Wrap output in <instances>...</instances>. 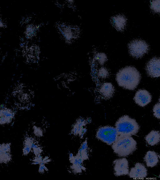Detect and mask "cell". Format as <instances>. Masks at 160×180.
I'll use <instances>...</instances> for the list:
<instances>
[{
    "mask_svg": "<svg viewBox=\"0 0 160 180\" xmlns=\"http://www.w3.org/2000/svg\"><path fill=\"white\" fill-rule=\"evenodd\" d=\"M141 78L139 72L132 66L127 67L121 69L116 76V80L120 86L131 90L137 88Z\"/></svg>",
    "mask_w": 160,
    "mask_h": 180,
    "instance_id": "1",
    "label": "cell"
},
{
    "mask_svg": "<svg viewBox=\"0 0 160 180\" xmlns=\"http://www.w3.org/2000/svg\"><path fill=\"white\" fill-rule=\"evenodd\" d=\"M136 141L131 136L119 135L112 145L114 152L118 156L126 157L135 150Z\"/></svg>",
    "mask_w": 160,
    "mask_h": 180,
    "instance_id": "2",
    "label": "cell"
},
{
    "mask_svg": "<svg viewBox=\"0 0 160 180\" xmlns=\"http://www.w3.org/2000/svg\"><path fill=\"white\" fill-rule=\"evenodd\" d=\"M115 126L119 136H131L137 134L139 129V125L136 120L126 115L120 117Z\"/></svg>",
    "mask_w": 160,
    "mask_h": 180,
    "instance_id": "3",
    "label": "cell"
},
{
    "mask_svg": "<svg viewBox=\"0 0 160 180\" xmlns=\"http://www.w3.org/2000/svg\"><path fill=\"white\" fill-rule=\"evenodd\" d=\"M128 47L130 54L136 58L142 57L149 49L148 44L145 41L139 39L131 41L128 43Z\"/></svg>",
    "mask_w": 160,
    "mask_h": 180,
    "instance_id": "4",
    "label": "cell"
},
{
    "mask_svg": "<svg viewBox=\"0 0 160 180\" xmlns=\"http://www.w3.org/2000/svg\"><path fill=\"white\" fill-rule=\"evenodd\" d=\"M119 135L116 128L106 126L99 128L96 133V137L108 145H112Z\"/></svg>",
    "mask_w": 160,
    "mask_h": 180,
    "instance_id": "5",
    "label": "cell"
},
{
    "mask_svg": "<svg viewBox=\"0 0 160 180\" xmlns=\"http://www.w3.org/2000/svg\"><path fill=\"white\" fill-rule=\"evenodd\" d=\"M145 70L147 74L151 77L160 76V58L153 57L146 63Z\"/></svg>",
    "mask_w": 160,
    "mask_h": 180,
    "instance_id": "6",
    "label": "cell"
},
{
    "mask_svg": "<svg viewBox=\"0 0 160 180\" xmlns=\"http://www.w3.org/2000/svg\"><path fill=\"white\" fill-rule=\"evenodd\" d=\"M115 175L116 176L126 175L128 174V163L125 158L115 160L113 162Z\"/></svg>",
    "mask_w": 160,
    "mask_h": 180,
    "instance_id": "7",
    "label": "cell"
},
{
    "mask_svg": "<svg viewBox=\"0 0 160 180\" xmlns=\"http://www.w3.org/2000/svg\"><path fill=\"white\" fill-rule=\"evenodd\" d=\"M133 99L136 103L143 107L151 102L152 96L146 90L140 89L136 92Z\"/></svg>",
    "mask_w": 160,
    "mask_h": 180,
    "instance_id": "8",
    "label": "cell"
},
{
    "mask_svg": "<svg viewBox=\"0 0 160 180\" xmlns=\"http://www.w3.org/2000/svg\"><path fill=\"white\" fill-rule=\"evenodd\" d=\"M129 175L130 178H144L147 175V170L143 164L137 163L135 167L131 168Z\"/></svg>",
    "mask_w": 160,
    "mask_h": 180,
    "instance_id": "9",
    "label": "cell"
},
{
    "mask_svg": "<svg viewBox=\"0 0 160 180\" xmlns=\"http://www.w3.org/2000/svg\"><path fill=\"white\" fill-rule=\"evenodd\" d=\"M62 31L66 39L69 41L78 38L80 32L78 28L68 26L63 28Z\"/></svg>",
    "mask_w": 160,
    "mask_h": 180,
    "instance_id": "10",
    "label": "cell"
},
{
    "mask_svg": "<svg viewBox=\"0 0 160 180\" xmlns=\"http://www.w3.org/2000/svg\"><path fill=\"white\" fill-rule=\"evenodd\" d=\"M110 22L112 25L118 30L122 31L126 27L127 19L123 15H117L111 18Z\"/></svg>",
    "mask_w": 160,
    "mask_h": 180,
    "instance_id": "11",
    "label": "cell"
},
{
    "mask_svg": "<svg viewBox=\"0 0 160 180\" xmlns=\"http://www.w3.org/2000/svg\"><path fill=\"white\" fill-rule=\"evenodd\" d=\"M114 87L110 82H105L101 86L100 92L102 96L105 99L111 98L114 92Z\"/></svg>",
    "mask_w": 160,
    "mask_h": 180,
    "instance_id": "12",
    "label": "cell"
},
{
    "mask_svg": "<svg viewBox=\"0 0 160 180\" xmlns=\"http://www.w3.org/2000/svg\"><path fill=\"white\" fill-rule=\"evenodd\" d=\"M158 158V155L154 151H148L144 158L147 166L153 167L156 166L159 161Z\"/></svg>",
    "mask_w": 160,
    "mask_h": 180,
    "instance_id": "13",
    "label": "cell"
},
{
    "mask_svg": "<svg viewBox=\"0 0 160 180\" xmlns=\"http://www.w3.org/2000/svg\"><path fill=\"white\" fill-rule=\"evenodd\" d=\"M145 138L148 145L152 146L157 145L160 142V132L158 131L152 130Z\"/></svg>",
    "mask_w": 160,
    "mask_h": 180,
    "instance_id": "14",
    "label": "cell"
},
{
    "mask_svg": "<svg viewBox=\"0 0 160 180\" xmlns=\"http://www.w3.org/2000/svg\"><path fill=\"white\" fill-rule=\"evenodd\" d=\"M13 116L12 112L10 109H2L0 110V124L4 125L9 123Z\"/></svg>",
    "mask_w": 160,
    "mask_h": 180,
    "instance_id": "15",
    "label": "cell"
},
{
    "mask_svg": "<svg viewBox=\"0 0 160 180\" xmlns=\"http://www.w3.org/2000/svg\"><path fill=\"white\" fill-rule=\"evenodd\" d=\"M86 122L84 120L79 119L75 123L73 127L72 132L75 135L79 134L80 136L85 132L86 129L83 128V126L85 124Z\"/></svg>",
    "mask_w": 160,
    "mask_h": 180,
    "instance_id": "16",
    "label": "cell"
},
{
    "mask_svg": "<svg viewBox=\"0 0 160 180\" xmlns=\"http://www.w3.org/2000/svg\"><path fill=\"white\" fill-rule=\"evenodd\" d=\"M33 144V139L31 137L26 138L23 143V147L22 149L23 155L26 156L30 152Z\"/></svg>",
    "mask_w": 160,
    "mask_h": 180,
    "instance_id": "17",
    "label": "cell"
},
{
    "mask_svg": "<svg viewBox=\"0 0 160 180\" xmlns=\"http://www.w3.org/2000/svg\"><path fill=\"white\" fill-rule=\"evenodd\" d=\"M10 152L0 150V163H6L9 162L11 159V155Z\"/></svg>",
    "mask_w": 160,
    "mask_h": 180,
    "instance_id": "18",
    "label": "cell"
},
{
    "mask_svg": "<svg viewBox=\"0 0 160 180\" xmlns=\"http://www.w3.org/2000/svg\"><path fill=\"white\" fill-rule=\"evenodd\" d=\"M150 7L151 11L155 13L160 14V0H152L150 2Z\"/></svg>",
    "mask_w": 160,
    "mask_h": 180,
    "instance_id": "19",
    "label": "cell"
},
{
    "mask_svg": "<svg viewBox=\"0 0 160 180\" xmlns=\"http://www.w3.org/2000/svg\"><path fill=\"white\" fill-rule=\"evenodd\" d=\"M94 58L95 60L101 65L103 64L107 59L106 56L103 53H98Z\"/></svg>",
    "mask_w": 160,
    "mask_h": 180,
    "instance_id": "20",
    "label": "cell"
},
{
    "mask_svg": "<svg viewBox=\"0 0 160 180\" xmlns=\"http://www.w3.org/2000/svg\"><path fill=\"white\" fill-rule=\"evenodd\" d=\"M154 116L158 119H160V103H156L153 108Z\"/></svg>",
    "mask_w": 160,
    "mask_h": 180,
    "instance_id": "21",
    "label": "cell"
},
{
    "mask_svg": "<svg viewBox=\"0 0 160 180\" xmlns=\"http://www.w3.org/2000/svg\"><path fill=\"white\" fill-rule=\"evenodd\" d=\"M33 133L34 135L38 137H41L43 135V131L41 128L36 126L33 127Z\"/></svg>",
    "mask_w": 160,
    "mask_h": 180,
    "instance_id": "22",
    "label": "cell"
},
{
    "mask_svg": "<svg viewBox=\"0 0 160 180\" xmlns=\"http://www.w3.org/2000/svg\"><path fill=\"white\" fill-rule=\"evenodd\" d=\"M98 75L102 78H106L108 75V71L105 68H102L98 70Z\"/></svg>",
    "mask_w": 160,
    "mask_h": 180,
    "instance_id": "23",
    "label": "cell"
},
{
    "mask_svg": "<svg viewBox=\"0 0 160 180\" xmlns=\"http://www.w3.org/2000/svg\"><path fill=\"white\" fill-rule=\"evenodd\" d=\"M32 148L33 153L36 156L40 155L42 151V150L40 147L34 143L32 145Z\"/></svg>",
    "mask_w": 160,
    "mask_h": 180,
    "instance_id": "24",
    "label": "cell"
},
{
    "mask_svg": "<svg viewBox=\"0 0 160 180\" xmlns=\"http://www.w3.org/2000/svg\"><path fill=\"white\" fill-rule=\"evenodd\" d=\"M36 31L35 27L32 25L28 26L26 29V34L28 36L30 37L33 35Z\"/></svg>",
    "mask_w": 160,
    "mask_h": 180,
    "instance_id": "25",
    "label": "cell"
},
{
    "mask_svg": "<svg viewBox=\"0 0 160 180\" xmlns=\"http://www.w3.org/2000/svg\"><path fill=\"white\" fill-rule=\"evenodd\" d=\"M45 163L42 162L39 164L38 172L39 173H43L44 172Z\"/></svg>",
    "mask_w": 160,
    "mask_h": 180,
    "instance_id": "26",
    "label": "cell"
},
{
    "mask_svg": "<svg viewBox=\"0 0 160 180\" xmlns=\"http://www.w3.org/2000/svg\"><path fill=\"white\" fill-rule=\"evenodd\" d=\"M159 102L160 103V98H159Z\"/></svg>",
    "mask_w": 160,
    "mask_h": 180,
    "instance_id": "27",
    "label": "cell"
},
{
    "mask_svg": "<svg viewBox=\"0 0 160 180\" xmlns=\"http://www.w3.org/2000/svg\"><path fill=\"white\" fill-rule=\"evenodd\" d=\"M159 178H160V174L159 175Z\"/></svg>",
    "mask_w": 160,
    "mask_h": 180,
    "instance_id": "28",
    "label": "cell"
}]
</instances>
